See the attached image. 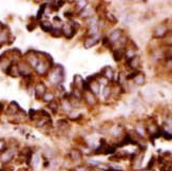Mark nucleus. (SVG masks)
<instances>
[{"label":"nucleus","mask_w":172,"mask_h":171,"mask_svg":"<svg viewBox=\"0 0 172 171\" xmlns=\"http://www.w3.org/2000/svg\"><path fill=\"white\" fill-rule=\"evenodd\" d=\"M76 27H78V24H75V21L73 22H67L63 24L61 27V31H62V35L68 39H71L73 36L76 33Z\"/></svg>","instance_id":"f03ea898"},{"label":"nucleus","mask_w":172,"mask_h":171,"mask_svg":"<svg viewBox=\"0 0 172 171\" xmlns=\"http://www.w3.org/2000/svg\"><path fill=\"white\" fill-rule=\"evenodd\" d=\"M167 28L165 25H159L156 29H155V36L156 37H165V35L167 34Z\"/></svg>","instance_id":"f3484780"},{"label":"nucleus","mask_w":172,"mask_h":171,"mask_svg":"<svg viewBox=\"0 0 172 171\" xmlns=\"http://www.w3.org/2000/svg\"><path fill=\"white\" fill-rule=\"evenodd\" d=\"M46 93V87L42 82H39L35 86V96L36 99H42V97L45 96Z\"/></svg>","instance_id":"423d86ee"},{"label":"nucleus","mask_w":172,"mask_h":171,"mask_svg":"<svg viewBox=\"0 0 172 171\" xmlns=\"http://www.w3.org/2000/svg\"><path fill=\"white\" fill-rule=\"evenodd\" d=\"M110 93H111V89H110L109 87H105V89H104V96L108 97L110 95Z\"/></svg>","instance_id":"cd10ccee"},{"label":"nucleus","mask_w":172,"mask_h":171,"mask_svg":"<svg viewBox=\"0 0 172 171\" xmlns=\"http://www.w3.org/2000/svg\"><path fill=\"white\" fill-rule=\"evenodd\" d=\"M121 38V30H115V31H113L112 33L110 34V36L108 37V39H109V41L111 42V43L117 42Z\"/></svg>","instance_id":"ddd939ff"},{"label":"nucleus","mask_w":172,"mask_h":171,"mask_svg":"<svg viewBox=\"0 0 172 171\" xmlns=\"http://www.w3.org/2000/svg\"><path fill=\"white\" fill-rule=\"evenodd\" d=\"M40 28H41V30L43 32H50L52 31V29H53V24H51L50 21H48V20H43V21H40Z\"/></svg>","instance_id":"2eb2a0df"},{"label":"nucleus","mask_w":172,"mask_h":171,"mask_svg":"<svg viewBox=\"0 0 172 171\" xmlns=\"http://www.w3.org/2000/svg\"><path fill=\"white\" fill-rule=\"evenodd\" d=\"M51 34L53 37H60V36H62V31H61L60 28L53 27V29H52V31H51Z\"/></svg>","instance_id":"b1692460"},{"label":"nucleus","mask_w":172,"mask_h":171,"mask_svg":"<svg viewBox=\"0 0 172 171\" xmlns=\"http://www.w3.org/2000/svg\"><path fill=\"white\" fill-rule=\"evenodd\" d=\"M57 127L59 128V130L61 132H66L68 131L69 128H70V125L67 120H59L57 121Z\"/></svg>","instance_id":"dca6fc26"},{"label":"nucleus","mask_w":172,"mask_h":171,"mask_svg":"<svg viewBox=\"0 0 172 171\" xmlns=\"http://www.w3.org/2000/svg\"><path fill=\"white\" fill-rule=\"evenodd\" d=\"M107 18L110 20V21H113V22H116V18L114 16H113V14L111 13H108L107 14Z\"/></svg>","instance_id":"c85d7f7f"},{"label":"nucleus","mask_w":172,"mask_h":171,"mask_svg":"<svg viewBox=\"0 0 172 171\" xmlns=\"http://www.w3.org/2000/svg\"><path fill=\"white\" fill-rule=\"evenodd\" d=\"M15 156V149L14 148H7L3 152L0 153V162L2 164H8Z\"/></svg>","instance_id":"7ed1b4c3"},{"label":"nucleus","mask_w":172,"mask_h":171,"mask_svg":"<svg viewBox=\"0 0 172 171\" xmlns=\"http://www.w3.org/2000/svg\"><path fill=\"white\" fill-rule=\"evenodd\" d=\"M7 144H5V142L3 140H0V153L3 152L5 149H7Z\"/></svg>","instance_id":"bb28decb"},{"label":"nucleus","mask_w":172,"mask_h":171,"mask_svg":"<svg viewBox=\"0 0 172 171\" xmlns=\"http://www.w3.org/2000/svg\"><path fill=\"white\" fill-rule=\"evenodd\" d=\"M62 109H63V111H66V112H71L73 108H72V106H71V103L69 101L68 98H65L62 101Z\"/></svg>","instance_id":"aec40b11"},{"label":"nucleus","mask_w":172,"mask_h":171,"mask_svg":"<svg viewBox=\"0 0 172 171\" xmlns=\"http://www.w3.org/2000/svg\"><path fill=\"white\" fill-rule=\"evenodd\" d=\"M122 56H124V52L121 49H115L114 53H113V58H114L115 61H121Z\"/></svg>","instance_id":"6ab92c4d"},{"label":"nucleus","mask_w":172,"mask_h":171,"mask_svg":"<svg viewBox=\"0 0 172 171\" xmlns=\"http://www.w3.org/2000/svg\"><path fill=\"white\" fill-rule=\"evenodd\" d=\"M18 71H19V75H21L23 77H31L32 75V68L28 65L27 62H19L18 65Z\"/></svg>","instance_id":"20e7f679"},{"label":"nucleus","mask_w":172,"mask_h":171,"mask_svg":"<svg viewBox=\"0 0 172 171\" xmlns=\"http://www.w3.org/2000/svg\"><path fill=\"white\" fill-rule=\"evenodd\" d=\"M97 42H98V36H89L88 38L84 39L83 47L86 49H90V48L94 47Z\"/></svg>","instance_id":"f8f14e48"},{"label":"nucleus","mask_w":172,"mask_h":171,"mask_svg":"<svg viewBox=\"0 0 172 171\" xmlns=\"http://www.w3.org/2000/svg\"><path fill=\"white\" fill-rule=\"evenodd\" d=\"M46 4H41V7H40V8L38 10V13H37V19H40L42 17L43 13H45L46 11Z\"/></svg>","instance_id":"a878e982"},{"label":"nucleus","mask_w":172,"mask_h":171,"mask_svg":"<svg viewBox=\"0 0 172 171\" xmlns=\"http://www.w3.org/2000/svg\"><path fill=\"white\" fill-rule=\"evenodd\" d=\"M100 75L104 78H106L107 80H112L114 77V71L112 70L111 67H105L100 72Z\"/></svg>","instance_id":"1a4fd4ad"},{"label":"nucleus","mask_w":172,"mask_h":171,"mask_svg":"<svg viewBox=\"0 0 172 171\" xmlns=\"http://www.w3.org/2000/svg\"><path fill=\"white\" fill-rule=\"evenodd\" d=\"M49 77H50L51 83H54L56 87L61 86V83H63V80L66 78V73L63 67L60 65H56L54 67V70L49 75Z\"/></svg>","instance_id":"f257e3e1"},{"label":"nucleus","mask_w":172,"mask_h":171,"mask_svg":"<svg viewBox=\"0 0 172 171\" xmlns=\"http://www.w3.org/2000/svg\"><path fill=\"white\" fill-rule=\"evenodd\" d=\"M92 13H93V11H92V10H90L89 7H87V8L83 11V12L80 13V17H83V18H89V17H91V16H92Z\"/></svg>","instance_id":"4be33fe9"},{"label":"nucleus","mask_w":172,"mask_h":171,"mask_svg":"<svg viewBox=\"0 0 172 171\" xmlns=\"http://www.w3.org/2000/svg\"><path fill=\"white\" fill-rule=\"evenodd\" d=\"M127 65L131 69H136L139 66V56L135 55V56H133L132 58L127 59Z\"/></svg>","instance_id":"4468645a"},{"label":"nucleus","mask_w":172,"mask_h":171,"mask_svg":"<svg viewBox=\"0 0 172 171\" xmlns=\"http://www.w3.org/2000/svg\"><path fill=\"white\" fill-rule=\"evenodd\" d=\"M69 156H70V158L72 159V162L77 163V162L81 161V158H83V153H81L80 150H78V149H72L69 153Z\"/></svg>","instance_id":"9b49d317"},{"label":"nucleus","mask_w":172,"mask_h":171,"mask_svg":"<svg viewBox=\"0 0 172 171\" xmlns=\"http://www.w3.org/2000/svg\"><path fill=\"white\" fill-rule=\"evenodd\" d=\"M27 63L31 67L32 69H36V67L39 63V56L33 51L29 52L27 54Z\"/></svg>","instance_id":"39448f33"},{"label":"nucleus","mask_w":172,"mask_h":171,"mask_svg":"<svg viewBox=\"0 0 172 171\" xmlns=\"http://www.w3.org/2000/svg\"><path fill=\"white\" fill-rule=\"evenodd\" d=\"M42 100L49 105V104H51L52 101L55 100V95L52 93V92H50V91H46V93L45 94V96L42 97Z\"/></svg>","instance_id":"a211bd4d"},{"label":"nucleus","mask_w":172,"mask_h":171,"mask_svg":"<svg viewBox=\"0 0 172 171\" xmlns=\"http://www.w3.org/2000/svg\"><path fill=\"white\" fill-rule=\"evenodd\" d=\"M83 97L84 101L87 103V105L89 106H94L96 103H97V98H96V95H94L91 91H84L83 93Z\"/></svg>","instance_id":"0eeeda50"},{"label":"nucleus","mask_w":172,"mask_h":171,"mask_svg":"<svg viewBox=\"0 0 172 171\" xmlns=\"http://www.w3.org/2000/svg\"><path fill=\"white\" fill-rule=\"evenodd\" d=\"M83 85H84V82H83V77L78 74L75 75L74 80H73V83H72V88L77 89V90H79V91L83 92Z\"/></svg>","instance_id":"6e6552de"},{"label":"nucleus","mask_w":172,"mask_h":171,"mask_svg":"<svg viewBox=\"0 0 172 171\" xmlns=\"http://www.w3.org/2000/svg\"><path fill=\"white\" fill-rule=\"evenodd\" d=\"M58 108H59V104L57 103V101H52L51 104H49V109L51 110L52 112L54 113H57V111H58Z\"/></svg>","instance_id":"5701e85b"},{"label":"nucleus","mask_w":172,"mask_h":171,"mask_svg":"<svg viewBox=\"0 0 172 171\" xmlns=\"http://www.w3.org/2000/svg\"><path fill=\"white\" fill-rule=\"evenodd\" d=\"M20 111V108L19 106L17 105V104L15 103V101H12V103L10 104V105L8 106V109H7V114L8 115H12V116H15V115L17 114Z\"/></svg>","instance_id":"9d476101"},{"label":"nucleus","mask_w":172,"mask_h":171,"mask_svg":"<svg viewBox=\"0 0 172 171\" xmlns=\"http://www.w3.org/2000/svg\"><path fill=\"white\" fill-rule=\"evenodd\" d=\"M165 42L169 47H172V32H167L165 35Z\"/></svg>","instance_id":"393cba45"},{"label":"nucleus","mask_w":172,"mask_h":171,"mask_svg":"<svg viewBox=\"0 0 172 171\" xmlns=\"http://www.w3.org/2000/svg\"><path fill=\"white\" fill-rule=\"evenodd\" d=\"M134 82L136 83V85H139V86L144 85V83H145V76H144V74L139 72V73L135 76V78H134Z\"/></svg>","instance_id":"412c9836"}]
</instances>
